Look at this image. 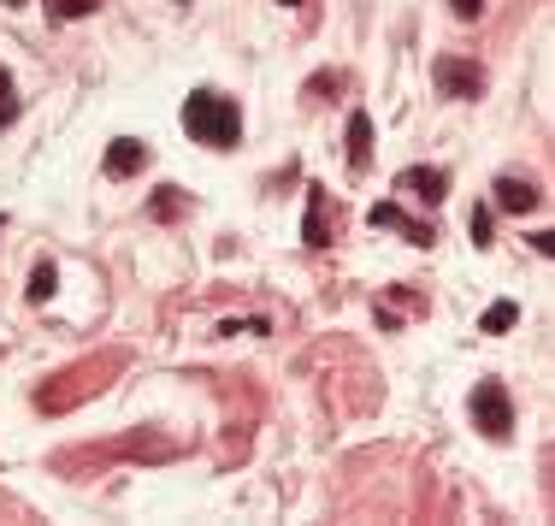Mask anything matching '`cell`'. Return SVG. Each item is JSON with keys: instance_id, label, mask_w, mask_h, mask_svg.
I'll return each instance as SVG.
<instances>
[{"instance_id": "4fadbf2b", "label": "cell", "mask_w": 555, "mask_h": 526, "mask_svg": "<svg viewBox=\"0 0 555 526\" xmlns=\"http://www.w3.org/2000/svg\"><path fill=\"white\" fill-rule=\"evenodd\" d=\"M467 231H473V243H479V249H491V243H496V237H491V213H485V207H473Z\"/></svg>"}, {"instance_id": "5bb4252c", "label": "cell", "mask_w": 555, "mask_h": 526, "mask_svg": "<svg viewBox=\"0 0 555 526\" xmlns=\"http://www.w3.org/2000/svg\"><path fill=\"white\" fill-rule=\"evenodd\" d=\"M154 213H160V219H172V213H184V196H178V190H166V196L154 201Z\"/></svg>"}, {"instance_id": "5b68a950", "label": "cell", "mask_w": 555, "mask_h": 526, "mask_svg": "<svg viewBox=\"0 0 555 526\" xmlns=\"http://www.w3.org/2000/svg\"><path fill=\"white\" fill-rule=\"evenodd\" d=\"M367 219H372V225H378V231H402V237H408L414 249H432V243H437V231H432V225H420V219H408V213H402L396 201H378V207H372Z\"/></svg>"}, {"instance_id": "3957f363", "label": "cell", "mask_w": 555, "mask_h": 526, "mask_svg": "<svg viewBox=\"0 0 555 526\" xmlns=\"http://www.w3.org/2000/svg\"><path fill=\"white\" fill-rule=\"evenodd\" d=\"M432 77L443 95H461V101H473V95H485V66H467V60H432Z\"/></svg>"}, {"instance_id": "9c48e42d", "label": "cell", "mask_w": 555, "mask_h": 526, "mask_svg": "<svg viewBox=\"0 0 555 526\" xmlns=\"http://www.w3.org/2000/svg\"><path fill=\"white\" fill-rule=\"evenodd\" d=\"M349 160H355V166L372 160V119L367 113H349Z\"/></svg>"}, {"instance_id": "8992f818", "label": "cell", "mask_w": 555, "mask_h": 526, "mask_svg": "<svg viewBox=\"0 0 555 526\" xmlns=\"http://www.w3.org/2000/svg\"><path fill=\"white\" fill-rule=\"evenodd\" d=\"M496 207L502 213H532V207H544V190L526 184V178H496Z\"/></svg>"}, {"instance_id": "e0dca14e", "label": "cell", "mask_w": 555, "mask_h": 526, "mask_svg": "<svg viewBox=\"0 0 555 526\" xmlns=\"http://www.w3.org/2000/svg\"><path fill=\"white\" fill-rule=\"evenodd\" d=\"M0 6H6V12H18V6H30V0H0Z\"/></svg>"}, {"instance_id": "7c38bea8", "label": "cell", "mask_w": 555, "mask_h": 526, "mask_svg": "<svg viewBox=\"0 0 555 526\" xmlns=\"http://www.w3.org/2000/svg\"><path fill=\"white\" fill-rule=\"evenodd\" d=\"M101 0H48V18H89Z\"/></svg>"}, {"instance_id": "2e32d148", "label": "cell", "mask_w": 555, "mask_h": 526, "mask_svg": "<svg viewBox=\"0 0 555 526\" xmlns=\"http://www.w3.org/2000/svg\"><path fill=\"white\" fill-rule=\"evenodd\" d=\"M12 113H18V95H12V83H6V77H0V125H6V119H12Z\"/></svg>"}, {"instance_id": "52a82bcc", "label": "cell", "mask_w": 555, "mask_h": 526, "mask_svg": "<svg viewBox=\"0 0 555 526\" xmlns=\"http://www.w3.org/2000/svg\"><path fill=\"white\" fill-rule=\"evenodd\" d=\"M142 166H148V142L119 136V142L107 148V178H130V172H142Z\"/></svg>"}, {"instance_id": "9a60e30c", "label": "cell", "mask_w": 555, "mask_h": 526, "mask_svg": "<svg viewBox=\"0 0 555 526\" xmlns=\"http://www.w3.org/2000/svg\"><path fill=\"white\" fill-rule=\"evenodd\" d=\"M449 6H455V18H467V24L485 18V0H449Z\"/></svg>"}, {"instance_id": "30bf717a", "label": "cell", "mask_w": 555, "mask_h": 526, "mask_svg": "<svg viewBox=\"0 0 555 526\" xmlns=\"http://www.w3.org/2000/svg\"><path fill=\"white\" fill-rule=\"evenodd\" d=\"M520 320V302H491L485 308V320H479V331H491V337H502V331Z\"/></svg>"}, {"instance_id": "8fae6325", "label": "cell", "mask_w": 555, "mask_h": 526, "mask_svg": "<svg viewBox=\"0 0 555 526\" xmlns=\"http://www.w3.org/2000/svg\"><path fill=\"white\" fill-rule=\"evenodd\" d=\"M54 284H60L54 261H36V272H30V302H48V296H54Z\"/></svg>"}, {"instance_id": "277c9868", "label": "cell", "mask_w": 555, "mask_h": 526, "mask_svg": "<svg viewBox=\"0 0 555 526\" xmlns=\"http://www.w3.org/2000/svg\"><path fill=\"white\" fill-rule=\"evenodd\" d=\"M396 190L408 201H420V207H437L449 196V172L443 166H408V172H396Z\"/></svg>"}, {"instance_id": "7a4b0ae2", "label": "cell", "mask_w": 555, "mask_h": 526, "mask_svg": "<svg viewBox=\"0 0 555 526\" xmlns=\"http://www.w3.org/2000/svg\"><path fill=\"white\" fill-rule=\"evenodd\" d=\"M467 408H473V426H479L485 438H496V444L514 432V402H508V391H502L496 379H479V391H473Z\"/></svg>"}, {"instance_id": "6da1fadb", "label": "cell", "mask_w": 555, "mask_h": 526, "mask_svg": "<svg viewBox=\"0 0 555 526\" xmlns=\"http://www.w3.org/2000/svg\"><path fill=\"white\" fill-rule=\"evenodd\" d=\"M184 131L195 142H207V148H231L237 136H243V113H237V101L231 95H219V89H195L184 101Z\"/></svg>"}, {"instance_id": "ba28073f", "label": "cell", "mask_w": 555, "mask_h": 526, "mask_svg": "<svg viewBox=\"0 0 555 526\" xmlns=\"http://www.w3.org/2000/svg\"><path fill=\"white\" fill-rule=\"evenodd\" d=\"M302 237H308L313 249H325V243H331V196H325V190H313V196H308V219H302Z\"/></svg>"}]
</instances>
